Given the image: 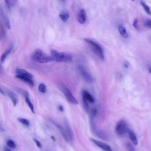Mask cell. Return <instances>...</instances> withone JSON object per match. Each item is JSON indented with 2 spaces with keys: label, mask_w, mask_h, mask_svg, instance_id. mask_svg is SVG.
Returning a JSON list of instances; mask_svg holds the SVG:
<instances>
[{
  "label": "cell",
  "mask_w": 151,
  "mask_h": 151,
  "mask_svg": "<svg viewBox=\"0 0 151 151\" xmlns=\"http://www.w3.org/2000/svg\"><path fill=\"white\" fill-rule=\"evenodd\" d=\"M5 129L3 128V127L0 124V132H4Z\"/></svg>",
  "instance_id": "4dcf8cb0"
},
{
  "label": "cell",
  "mask_w": 151,
  "mask_h": 151,
  "mask_svg": "<svg viewBox=\"0 0 151 151\" xmlns=\"http://www.w3.org/2000/svg\"><path fill=\"white\" fill-rule=\"evenodd\" d=\"M15 77L18 79H20L24 81H25V83L29 84V85L31 86H34V83L33 81V80H32V79H30L28 77H27V76H22V75H18V74H17L15 76Z\"/></svg>",
  "instance_id": "7c38bea8"
},
{
  "label": "cell",
  "mask_w": 151,
  "mask_h": 151,
  "mask_svg": "<svg viewBox=\"0 0 151 151\" xmlns=\"http://www.w3.org/2000/svg\"><path fill=\"white\" fill-rule=\"evenodd\" d=\"M59 88L60 90L63 92L65 96L66 97L67 100L70 102L73 105H77L78 101L76 99V98L73 96L72 92L70 90V89L66 86L65 84H60L59 86Z\"/></svg>",
  "instance_id": "277c9868"
},
{
  "label": "cell",
  "mask_w": 151,
  "mask_h": 151,
  "mask_svg": "<svg viewBox=\"0 0 151 151\" xmlns=\"http://www.w3.org/2000/svg\"><path fill=\"white\" fill-rule=\"evenodd\" d=\"M58 109H59L60 111H61V112H63V110H64L63 107L62 105H59L58 106Z\"/></svg>",
  "instance_id": "f546056e"
},
{
  "label": "cell",
  "mask_w": 151,
  "mask_h": 151,
  "mask_svg": "<svg viewBox=\"0 0 151 151\" xmlns=\"http://www.w3.org/2000/svg\"><path fill=\"white\" fill-rule=\"evenodd\" d=\"M78 21L79 23L83 24L86 21V13L84 9H81L79 13Z\"/></svg>",
  "instance_id": "8fae6325"
},
{
  "label": "cell",
  "mask_w": 151,
  "mask_h": 151,
  "mask_svg": "<svg viewBox=\"0 0 151 151\" xmlns=\"http://www.w3.org/2000/svg\"><path fill=\"white\" fill-rule=\"evenodd\" d=\"M84 41L87 43L88 44L90 45V46L92 47L93 49L94 53L102 60L105 59V55L104 52L101 47V46L96 42L94 41L93 40H92L88 39H84Z\"/></svg>",
  "instance_id": "3957f363"
},
{
  "label": "cell",
  "mask_w": 151,
  "mask_h": 151,
  "mask_svg": "<svg viewBox=\"0 0 151 151\" xmlns=\"http://www.w3.org/2000/svg\"><path fill=\"white\" fill-rule=\"evenodd\" d=\"M55 125L58 128V129L60 130V131L61 132L65 140L67 142H70L72 140V131H70L69 127L67 126V128L66 129H64L61 126H60L57 124H55Z\"/></svg>",
  "instance_id": "8992f818"
},
{
  "label": "cell",
  "mask_w": 151,
  "mask_h": 151,
  "mask_svg": "<svg viewBox=\"0 0 151 151\" xmlns=\"http://www.w3.org/2000/svg\"><path fill=\"white\" fill-rule=\"evenodd\" d=\"M18 92H20L22 96H24L25 97V98H28L29 97V94L27 92L25 91L24 90H22V89H20V88H18Z\"/></svg>",
  "instance_id": "cb8c5ba5"
},
{
  "label": "cell",
  "mask_w": 151,
  "mask_h": 151,
  "mask_svg": "<svg viewBox=\"0 0 151 151\" xmlns=\"http://www.w3.org/2000/svg\"><path fill=\"white\" fill-rule=\"evenodd\" d=\"M91 140L98 147L101 148L103 151H113L111 147L108 145L107 144L103 143L102 142H100L99 140L94 139H91Z\"/></svg>",
  "instance_id": "ba28073f"
},
{
  "label": "cell",
  "mask_w": 151,
  "mask_h": 151,
  "mask_svg": "<svg viewBox=\"0 0 151 151\" xmlns=\"http://www.w3.org/2000/svg\"><path fill=\"white\" fill-rule=\"evenodd\" d=\"M25 102L27 104V105L29 106L30 110H32V112L33 113H35V112H34V106H33V104L32 103V102L30 101V100L29 99V98H25Z\"/></svg>",
  "instance_id": "ffe728a7"
},
{
  "label": "cell",
  "mask_w": 151,
  "mask_h": 151,
  "mask_svg": "<svg viewBox=\"0 0 151 151\" xmlns=\"http://www.w3.org/2000/svg\"><path fill=\"white\" fill-rule=\"evenodd\" d=\"M118 31L123 37L124 38H128V33L126 28L122 25V24H119L118 25Z\"/></svg>",
  "instance_id": "4fadbf2b"
},
{
  "label": "cell",
  "mask_w": 151,
  "mask_h": 151,
  "mask_svg": "<svg viewBox=\"0 0 151 151\" xmlns=\"http://www.w3.org/2000/svg\"><path fill=\"white\" fill-rule=\"evenodd\" d=\"M7 95L9 96V98L11 99L14 106H15L18 103V98L17 96L15 95L14 93H13L11 91H8L7 92Z\"/></svg>",
  "instance_id": "9a60e30c"
},
{
  "label": "cell",
  "mask_w": 151,
  "mask_h": 151,
  "mask_svg": "<svg viewBox=\"0 0 151 151\" xmlns=\"http://www.w3.org/2000/svg\"><path fill=\"white\" fill-rule=\"evenodd\" d=\"M4 151H11V149L8 147H5L4 149Z\"/></svg>",
  "instance_id": "1f68e13d"
},
{
  "label": "cell",
  "mask_w": 151,
  "mask_h": 151,
  "mask_svg": "<svg viewBox=\"0 0 151 151\" xmlns=\"http://www.w3.org/2000/svg\"><path fill=\"white\" fill-rule=\"evenodd\" d=\"M32 58L34 62L39 63H46L53 61L51 55H47L40 49H37L33 52Z\"/></svg>",
  "instance_id": "6da1fadb"
},
{
  "label": "cell",
  "mask_w": 151,
  "mask_h": 151,
  "mask_svg": "<svg viewBox=\"0 0 151 151\" xmlns=\"http://www.w3.org/2000/svg\"><path fill=\"white\" fill-rule=\"evenodd\" d=\"M34 141L35 142V143H36V145L37 146V147H39V148H41V147H42V146H41V143H40V142L39 141V140H38L37 139H34Z\"/></svg>",
  "instance_id": "83f0119b"
},
{
  "label": "cell",
  "mask_w": 151,
  "mask_h": 151,
  "mask_svg": "<svg viewBox=\"0 0 151 151\" xmlns=\"http://www.w3.org/2000/svg\"><path fill=\"white\" fill-rule=\"evenodd\" d=\"M10 52H11V49H9V50H7V51H6L2 54L1 57V62H3L5 61V60L6 59L7 57L8 56V55L10 53Z\"/></svg>",
  "instance_id": "603a6c76"
},
{
  "label": "cell",
  "mask_w": 151,
  "mask_h": 151,
  "mask_svg": "<svg viewBox=\"0 0 151 151\" xmlns=\"http://www.w3.org/2000/svg\"><path fill=\"white\" fill-rule=\"evenodd\" d=\"M128 133H129V138H130V139H131L132 143H133L135 145H137L138 143V141L137 137H136V135L135 134V133H134L132 130H130V129L128 130Z\"/></svg>",
  "instance_id": "2e32d148"
},
{
  "label": "cell",
  "mask_w": 151,
  "mask_h": 151,
  "mask_svg": "<svg viewBox=\"0 0 151 151\" xmlns=\"http://www.w3.org/2000/svg\"><path fill=\"white\" fill-rule=\"evenodd\" d=\"M144 25L149 28H151V20H146L144 22Z\"/></svg>",
  "instance_id": "484cf974"
},
{
  "label": "cell",
  "mask_w": 151,
  "mask_h": 151,
  "mask_svg": "<svg viewBox=\"0 0 151 151\" xmlns=\"http://www.w3.org/2000/svg\"><path fill=\"white\" fill-rule=\"evenodd\" d=\"M148 70H149V72L150 73H151V66H149V67Z\"/></svg>",
  "instance_id": "836d02e7"
},
{
  "label": "cell",
  "mask_w": 151,
  "mask_h": 151,
  "mask_svg": "<svg viewBox=\"0 0 151 151\" xmlns=\"http://www.w3.org/2000/svg\"><path fill=\"white\" fill-rule=\"evenodd\" d=\"M82 97L83 99L87 102H90L91 103H93L95 102V99L93 98V97L88 92L86 91V90H83L82 92Z\"/></svg>",
  "instance_id": "30bf717a"
},
{
  "label": "cell",
  "mask_w": 151,
  "mask_h": 151,
  "mask_svg": "<svg viewBox=\"0 0 151 151\" xmlns=\"http://www.w3.org/2000/svg\"><path fill=\"white\" fill-rule=\"evenodd\" d=\"M0 17H1V18L4 24L6 27V28L8 29H10L11 26H10V22L9 21V19H8L7 15L6 14L4 10L1 7L0 8Z\"/></svg>",
  "instance_id": "9c48e42d"
},
{
  "label": "cell",
  "mask_w": 151,
  "mask_h": 151,
  "mask_svg": "<svg viewBox=\"0 0 151 151\" xmlns=\"http://www.w3.org/2000/svg\"><path fill=\"white\" fill-rule=\"evenodd\" d=\"M51 57L53 60L57 62H70L72 60V57L70 54L54 50H51Z\"/></svg>",
  "instance_id": "7a4b0ae2"
},
{
  "label": "cell",
  "mask_w": 151,
  "mask_h": 151,
  "mask_svg": "<svg viewBox=\"0 0 151 151\" xmlns=\"http://www.w3.org/2000/svg\"><path fill=\"white\" fill-rule=\"evenodd\" d=\"M128 125L126 122L124 120H120V121L117 124L115 128L116 132L117 135L120 136H123L128 131Z\"/></svg>",
  "instance_id": "5b68a950"
},
{
  "label": "cell",
  "mask_w": 151,
  "mask_h": 151,
  "mask_svg": "<svg viewBox=\"0 0 151 151\" xmlns=\"http://www.w3.org/2000/svg\"><path fill=\"white\" fill-rule=\"evenodd\" d=\"M0 93H1L2 95H4V92L3 91V90L1 88V87H0Z\"/></svg>",
  "instance_id": "d6a6232c"
},
{
  "label": "cell",
  "mask_w": 151,
  "mask_h": 151,
  "mask_svg": "<svg viewBox=\"0 0 151 151\" xmlns=\"http://www.w3.org/2000/svg\"><path fill=\"white\" fill-rule=\"evenodd\" d=\"M16 73L18 75H22V76H25L27 77H28L30 79H32L33 77V75L28 73L27 71H26L24 69H17L16 70Z\"/></svg>",
  "instance_id": "5bb4252c"
},
{
  "label": "cell",
  "mask_w": 151,
  "mask_h": 151,
  "mask_svg": "<svg viewBox=\"0 0 151 151\" xmlns=\"http://www.w3.org/2000/svg\"><path fill=\"white\" fill-rule=\"evenodd\" d=\"M59 17L60 18V19H61L64 22H66L67 21V20H68L69 17V13L67 11H62L61 13H60Z\"/></svg>",
  "instance_id": "e0dca14e"
},
{
  "label": "cell",
  "mask_w": 151,
  "mask_h": 151,
  "mask_svg": "<svg viewBox=\"0 0 151 151\" xmlns=\"http://www.w3.org/2000/svg\"><path fill=\"white\" fill-rule=\"evenodd\" d=\"M39 90L40 92H41L42 93H45L47 91V88H46V85L43 83L40 84L39 86Z\"/></svg>",
  "instance_id": "7402d4cb"
},
{
  "label": "cell",
  "mask_w": 151,
  "mask_h": 151,
  "mask_svg": "<svg viewBox=\"0 0 151 151\" xmlns=\"http://www.w3.org/2000/svg\"><path fill=\"white\" fill-rule=\"evenodd\" d=\"M79 70L80 73V74L81 75L83 79L87 83H91L93 81V78L87 71V70L82 66H80L79 67Z\"/></svg>",
  "instance_id": "52a82bcc"
},
{
  "label": "cell",
  "mask_w": 151,
  "mask_h": 151,
  "mask_svg": "<svg viewBox=\"0 0 151 151\" xmlns=\"http://www.w3.org/2000/svg\"><path fill=\"white\" fill-rule=\"evenodd\" d=\"M140 4L142 6V7L143 8L145 11L146 12V13L149 15H151V10H150V7L144 2V1H140Z\"/></svg>",
  "instance_id": "ac0fdd59"
},
{
  "label": "cell",
  "mask_w": 151,
  "mask_h": 151,
  "mask_svg": "<svg viewBox=\"0 0 151 151\" xmlns=\"http://www.w3.org/2000/svg\"><path fill=\"white\" fill-rule=\"evenodd\" d=\"M126 147H127L128 151H135L133 145H132L131 143H128L126 144Z\"/></svg>",
  "instance_id": "d4e9b609"
},
{
  "label": "cell",
  "mask_w": 151,
  "mask_h": 151,
  "mask_svg": "<svg viewBox=\"0 0 151 151\" xmlns=\"http://www.w3.org/2000/svg\"><path fill=\"white\" fill-rule=\"evenodd\" d=\"M18 121L22 125L26 126H29V121L28 120L26 119H24V118H18Z\"/></svg>",
  "instance_id": "d6986e66"
},
{
  "label": "cell",
  "mask_w": 151,
  "mask_h": 151,
  "mask_svg": "<svg viewBox=\"0 0 151 151\" xmlns=\"http://www.w3.org/2000/svg\"><path fill=\"white\" fill-rule=\"evenodd\" d=\"M7 146L11 149H15L16 147L15 143L11 139H8L7 142Z\"/></svg>",
  "instance_id": "44dd1931"
},
{
  "label": "cell",
  "mask_w": 151,
  "mask_h": 151,
  "mask_svg": "<svg viewBox=\"0 0 151 151\" xmlns=\"http://www.w3.org/2000/svg\"><path fill=\"white\" fill-rule=\"evenodd\" d=\"M138 18H135L133 21V26L136 29H138Z\"/></svg>",
  "instance_id": "4316f807"
},
{
  "label": "cell",
  "mask_w": 151,
  "mask_h": 151,
  "mask_svg": "<svg viewBox=\"0 0 151 151\" xmlns=\"http://www.w3.org/2000/svg\"><path fill=\"white\" fill-rule=\"evenodd\" d=\"M6 4H7V7L8 9H10L11 7V2L10 1H5Z\"/></svg>",
  "instance_id": "f1b7e54d"
},
{
  "label": "cell",
  "mask_w": 151,
  "mask_h": 151,
  "mask_svg": "<svg viewBox=\"0 0 151 151\" xmlns=\"http://www.w3.org/2000/svg\"><path fill=\"white\" fill-rule=\"evenodd\" d=\"M51 138H53V140L54 141H55V138H54V136H51Z\"/></svg>",
  "instance_id": "e575fe53"
}]
</instances>
